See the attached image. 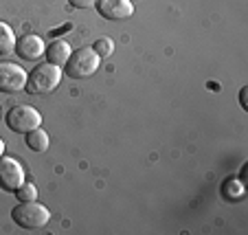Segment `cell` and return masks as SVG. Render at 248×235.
Listing matches in <instances>:
<instances>
[{"mask_svg":"<svg viewBox=\"0 0 248 235\" xmlns=\"http://www.w3.org/2000/svg\"><path fill=\"white\" fill-rule=\"evenodd\" d=\"M60 81H62V66L46 62V64H38L33 68L24 88L31 94H48L60 86Z\"/></svg>","mask_w":248,"mask_h":235,"instance_id":"obj_1","label":"cell"},{"mask_svg":"<svg viewBox=\"0 0 248 235\" xmlns=\"http://www.w3.org/2000/svg\"><path fill=\"white\" fill-rule=\"evenodd\" d=\"M11 218H14V222L20 229L38 231L48 224L51 211H48L44 204H40L38 200H31V203H20L18 207L11 211Z\"/></svg>","mask_w":248,"mask_h":235,"instance_id":"obj_2","label":"cell"},{"mask_svg":"<svg viewBox=\"0 0 248 235\" xmlns=\"http://www.w3.org/2000/svg\"><path fill=\"white\" fill-rule=\"evenodd\" d=\"M99 66H101V55L94 53L93 47H84L70 53L68 62H66V73L73 79H86L97 73Z\"/></svg>","mask_w":248,"mask_h":235,"instance_id":"obj_3","label":"cell"},{"mask_svg":"<svg viewBox=\"0 0 248 235\" xmlns=\"http://www.w3.org/2000/svg\"><path fill=\"white\" fill-rule=\"evenodd\" d=\"M9 130L18 132V134H27V132L35 130L42 125V114L33 106H14L5 117Z\"/></svg>","mask_w":248,"mask_h":235,"instance_id":"obj_4","label":"cell"},{"mask_svg":"<svg viewBox=\"0 0 248 235\" xmlns=\"http://www.w3.org/2000/svg\"><path fill=\"white\" fill-rule=\"evenodd\" d=\"M24 183V167L14 156H0V189L16 191Z\"/></svg>","mask_w":248,"mask_h":235,"instance_id":"obj_5","label":"cell"},{"mask_svg":"<svg viewBox=\"0 0 248 235\" xmlns=\"http://www.w3.org/2000/svg\"><path fill=\"white\" fill-rule=\"evenodd\" d=\"M27 71L14 62H0V90L2 93H18L27 86Z\"/></svg>","mask_w":248,"mask_h":235,"instance_id":"obj_6","label":"cell"},{"mask_svg":"<svg viewBox=\"0 0 248 235\" xmlns=\"http://www.w3.org/2000/svg\"><path fill=\"white\" fill-rule=\"evenodd\" d=\"M97 11L108 20H127L134 16L132 0H97Z\"/></svg>","mask_w":248,"mask_h":235,"instance_id":"obj_7","label":"cell"},{"mask_svg":"<svg viewBox=\"0 0 248 235\" xmlns=\"http://www.w3.org/2000/svg\"><path fill=\"white\" fill-rule=\"evenodd\" d=\"M46 47H44V40L35 33H27V35H20L18 42H16V55H20L22 60H38L44 55Z\"/></svg>","mask_w":248,"mask_h":235,"instance_id":"obj_8","label":"cell"},{"mask_svg":"<svg viewBox=\"0 0 248 235\" xmlns=\"http://www.w3.org/2000/svg\"><path fill=\"white\" fill-rule=\"evenodd\" d=\"M70 53H73V48H70V44L66 42V40H55V42L51 44V47L44 51V55L48 57V62L55 66H66V62H68Z\"/></svg>","mask_w":248,"mask_h":235,"instance_id":"obj_9","label":"cell"},{"mask_svg":"<svg viewBox=\"0 0 248 235\" xmlns=\"http://www.w3.org/2000/svg\"><path fill=\"white\" fill-rule=\"evenodd\" d=\"M16 42H18V38H16L14 29H11L7 22L0 20V55H9V53H14Z\"/></svg>","mask_w":248,"mask_h":235,"instance_id":"obj_10","label":"cell"},{"mask_svg":"<svg viewBox=\"0 0 248 235\" xmlns=\"http://www.w3.org/2000/svg\"><path fill=\"white\" fill-rule=\"evenodd\" d=\"M27 145H29V150H33V152H46L51 141H48V134L42 127H35V130L27 132Z\"/></svg>","mask_w":248,"mask_h":235,"instance_id":"obj_11","label":"cell"},{"mask_svg":"<svg viewBox=\"0 0 248 235\" xmlns=\"http://www.w3.org/2000/svg\"><path fill=\"white\" fill-rule=\"evenodd\" d=\"M14 193H16V198H18V203H31V200H38V187H35L33 183H27V180H24Z\"/></svg>","mask_w":248,"mask_h":235,"instance_id":"obj_12","label":"cell"},{"mask_svg":"<svg viewBox=\"0 0 248 235\" xmlns=\"http://www.w3.org/2000/svg\"><path fill=\"white\" fill-rule=\"evenodd\" d=\"M222 191H224L226 198H233V200H237V198L244 196V185H242V180H233V178H231V180H226V183H224Z\"/></svg>","mask_w":248,"mask_h":235,"instance_id":"obj_13","label":"cell"},{"mask_svg":"<svg viewBox=\"0 0 248 235\" xmlns=\"http://www.w3.org/2000/svg\"><path fill=\"white\" fill-rule=\"evenodd\" d=\"M93 51L99 53L101 57H110L114 53V42L110 38H99L97 42L93 44Z\"/></svg>","mask_w":248,"mask_h":235,"instance_id":"obj_14","label":"cell"},{"mask_svg":"<svg viewBox=\"0 0 248 235\" xmlns=\"http://www.w3.org/2000/svg\"><path fill=\"white\" fill-rule=\"evenodd\" d=\"M68 2L77 9H90V7L97 5V0H68Z\"/></svg>","mask_w":248,"mask_h":235,"instance_id":"obj_15","label":"cell"},{"mask_svg":"<svg viewBox=\"0 0 248 235\" xmlns=\"http://www.w3.org/2000/svg\"><path fill=\"white\" fill-rule=\"evenodd\" d=\"M239 104H242V108H244V110L248 108V106H246V88L239 90Z\"/></svg>","mask_w":248,"mask_h":235,"instance_id":"obj_16","label":"cell"},{"mask_svg":"<svg viewBox=\"0 0 248 235\" xmlns=\"http://www.w3.org/2000/svg\"><path fill=\"white\" fill-rule=\"evenodd\" d=\"M5 154V141H2V139H0V156Z\"/></svg>","mask_w":248,"mask_h":235,"instance_id":"obj_17","label":"cell"}]
</instances>
